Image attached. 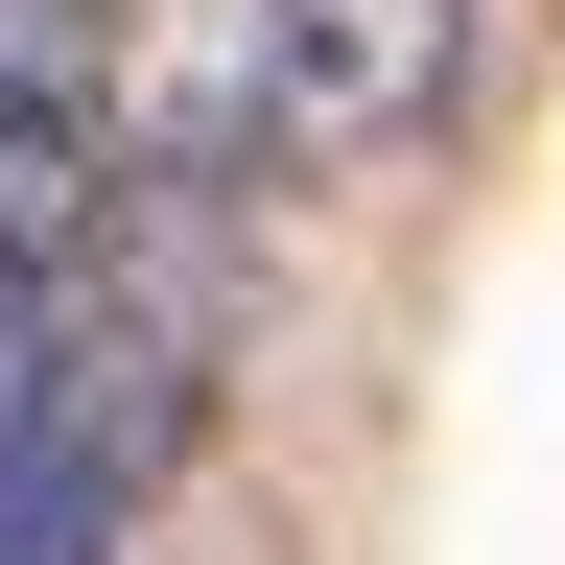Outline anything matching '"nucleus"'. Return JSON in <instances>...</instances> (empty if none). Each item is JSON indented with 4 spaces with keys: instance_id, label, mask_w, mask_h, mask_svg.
Returning <instances> with one entry per match:
<instances>
[{
    "instance_id": "1",
    "label": "nucleus",
    "mask_w": 565,
    "mask_h": 565,
    "mask_svg": "<svg viewBox=\"0 0 565 565\" xmlns=\"http://www.w3.org/2000/svg\"><path fill=\"white\" fill-rule=\"evenodd\" d=\"M141 166V24L118 0H0V330L71 307V259L118 236Z\"/></svg>"
},
{
    "instance_id": "2",
    "label": "nucleus",
    "mask_w": 565,
    "mask_h": 565,
    "mask_svg": "<svg viewBox=\"0 0 565 565\" xmlns=\"http://www.w3.org/2000/svg\"><path fill=\"white\" fill-rule=\"evenodd\" d=\"M471 95V0H259V47H236V141L282 189H377L424 166Z\"/></svg>"
}]
</instances>
